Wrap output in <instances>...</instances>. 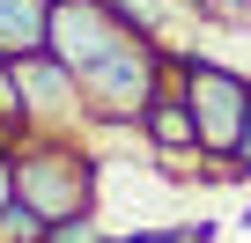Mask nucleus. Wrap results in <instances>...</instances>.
Wrapping results in <instances>:
<instances>
[{"label":"nucleus","instance_id":"nucleus-11","mask_svg":"<svg viewBox=\"0 0 251 243\" xmlns=\"http://www.w3.org/2000/svg\"><path fill=\"white\" fill-rule=\"evenodd\" d=\"M229 162H236V170L251 177V126H244V140H236V155H229Z\"/></svg>","mask_w":251,"mask_h":243},{"label":"nucleus","instance_id":"nucleus-10","mask_svg":"<svg viewBox=\"0 0 251 243\" xmlns=\"http://www.w3.org/2000/svg\"><path fill=\"white\" fill-rule=\"evenodd\" d=\"M23 184H15V148H0V206H8Z\"/></svg>","mask_w":251,"mask_h":243},{"label":"nucleus","instance_id":"nucleus-9","mask_svg":"<svg viewBox=\"0 0 251 243\" xmlns=\"http://www.w3.org/2000/svg\"><path fill=\"white\" fill-rule=\"evenodd\" d=\"M52 243H111L89 214H67V221H52Z\"/></svg>","mask_w":251,"mask_h":243},{"label":"nucleus","instance_id":"nucleus-6","mask_svg":"<svg viewBox=\"0 0 251 243\" xmlns=\"http://www.w3.org/2000/svg\"><path fill=\"white\" fill-rule=\"evenodd\" d=\"M52 37V0H0V59H30Z\"/></svg>","mask_w":251,"mask_h":243},{"label":"nucleus","instance_id":"nucleus-5","mask_svg":"<svg viewBox=\"0 0 251 243\" xmlns=\"http://www.w3.org/2000/svg\"><path fill=\"white\" fill-rule=\"evenodd\" d=\"M185 66V59H177ZM141 133H148V148L155 155H200V118H192V103H185V88H177V74L163 81V96L141 110Z\"/></svg>","mask_w":251,"mask_h":243},{"label":"nucleus","instance_id":"nucleus-1","mask_svg":"<svg viewBox=\"0 0 251 243\" xmlns=\"http://www.w3.org/2000/svg\"><path fill=\"white\" fill-rule=\"evenodd\" d=\"M170 74H177V59H163V44H155L148 30H133L118 52H103V59L81 74V103H89V118H103V126H126V118L141 126V110L163 96Z\"/></svg>","mask_w":251,"mask_h":243},{"label":"nucleus","instance_id":"nucleus-7","mask_svg":"<svg viewBox=\"0 0 251 243\" xmlns=\"http://www.w3.org/2000/svg\"><path fill=\"white\" fill-rule=\"evenodd\" d=\"M0 243H52V214L15 192L8 206H0Z\"/></svg>","mask_w":251,"mask_h":243},{"label":"nucleus","instance_id":"nucleus-8","mask_svg":"<svg viewBox=\"0 0 251 243\" xmlns=\"http://www.w3.org/2000/svg\"><path fill=\"white\" fill-rule=\"evenodd\" d=\"M111 243H214V221H192V228H141V236H111Z\"/></svg>","mask_w":251,"mask_h":243},{"label":"nucleus","instance_id":"nucleus-2","mask_svg":"<svg viewBox=\"0 0 251 243\" xmlns=\"http://www.w3.org/2000/svg\"><path fill=\"white\" fill-rule=\"evenodd\" d=\"M15 184L30 206H45L52 221L67 214H89V192H96V162L67 140V133H37L15 148Z\"/></svg>","mask_w":251,"mask_h":243},{"label":"nucleus","instance_id":"nucleus-4","mask_svg":"<svg viewBox=\"0 0 251 243\" xmlns=\"http://www.w3.org/2000/svg\"><path fill=\"white\" fill-rule=\"evenodd\" d=\"M133 30H141V22L126 15L118 0H52V37H45V52L67 59L74 74H89L103 52H118Z\"/></svg>","mask_w":251,"mask_h":243},{"label":"nucleus","instance_id":"nucleus-3","mask_svg":"<svg viewBox=\"0 0 251 243\" xmlns=\"http://www.w3.org/2000/svg\"><path fill=\"white\" fill-rule=\"evenodd\" d=\"M177 88L200 118V155H236L244 126H251V81L236 66H214V59H185L177 66Z\"/></svg>","mask_w":251,"mask_h":243}]
</instances>
